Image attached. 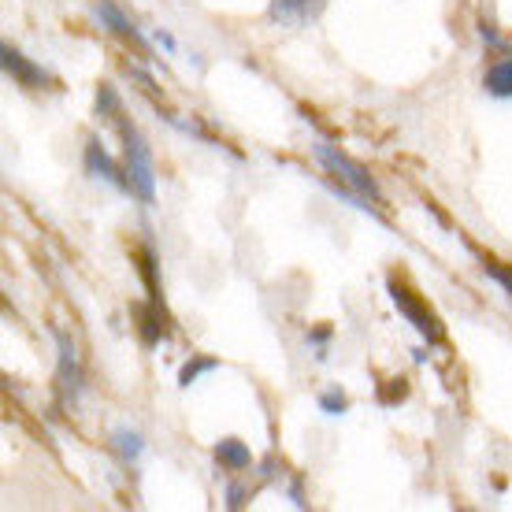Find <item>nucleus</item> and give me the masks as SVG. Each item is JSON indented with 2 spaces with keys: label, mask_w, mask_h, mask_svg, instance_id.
I'll list each match as a JSON object with an SVG mask.
<instances>
[{
  "label": "nucleus",
  "mask_w": 512,
  "mask_h": 512,
  "mask_svg": "<svg viewBox=\"0 0 512 512\" xmlns=\"http://www.w3.org/2000/svg\"><path fill=\"white\" fill-rule=\"evenodd\" d=\"M390 301L401 308V316H405V320H409L412 327H416V331L427 338V342H438V338H442V327H438L435 316H431V312H427V308H423L416 297H409V290H405V286H401L397 279H390Z\"/></svg>",
  "instance_id": "7ed1b4c3"
},
{
  "label": "nucleus",
  "mask_w": 512,
  "mask_h": 512,
  "mask_svg": "<svg viewBox=\"0 0 512 512\" xmlns=\"http://www.w3.org/2000/svg\"><path fill=\"white\" fill-rule=\"evenodd\" d=\"M483 86H487L490 97H498V101H509L512 97V56L505 60H494L487 67V78H483Z\"/></svg>",
  "instance_id": "9d476101"
},
{
  "label": "nucleus",
  "mask_w": 512,
  "mask_h": 512,
  "mask_svg": "<svg viewBox=\"0 0 512 512\" xmlns=\"http://www.w3.org/2000/svg\"><path fill=\"white\" fill-rule=\"evenodd\" d=\"M112 449L119 453L123 464H134L141 457V449H145V438H141L138 431H130V427H116V431H112Z\"/></svg>",
  "instance_id": "9b49d317"
},
{
  "label": "nucleus",
  "mask_w": 512,
  "mask_h": 512,
  "mask_svg": "<svg viewBox=\"0 0 512 512\" xmlns=\"http://www.w3.org/2000/svg\"><path fill=\"white\" fill-rule=\"evenodd\" d=\"M219 368V360L216 357H197V360H190L186 368L179 372V386H190V383H197L205 372H216Z\"/></svg>",
  "instance_id": "f8f14e48"
},
{
  "label": "nucleus",
  "mask_w": 512,
  "mask_h": 512,
  "mask_svg": "<svg viewBox=\"0 0 512 512\" xmlns=\"http://www.w3.org/2000/svg\"><path fill=\"white\" fill-rule=\"evenodd\" d=\"M56 353H60V368H56V379H60V394L75 397L78 386H82V368H78L75 342H71L64 331H56Z\"/></svg>",
  "instance_id": "0eeeda50"
},
{
  "label": "nucleus",
  "mask_w": 512,
  "mask_h": 512,
  "mask_svg": "<svg viewBox=\"0 0 512 512\" xmlns=\"http://www.w3.org/2000/svg\"><path fill=\"white\" fill-rule=\"evenodd\" d=\"M212 453H216V461L223 464V468H231V472H242V468L253 464V453H249V446H245L242 438H219Z\"/></svg>",
  "instance_id": "1a4fd4ad"
},
{
  "label": "nucleus",
  "mask_w": 512,
  "mask_h": 512,
  "mask_svg": "<svg viewBox=\"0 0 512 512\" xmlns=\"http://www.w3.org/2000/svg\"><path fill=\"white\" fill-rule=\"evenodd\" d=\"M86 171H90L93 179H104L112 182V186H119V190L130 193V179H127V167H119L112 156H108V149H104L101 141L90 138V145H86Z\"/></svg>",
  "instance_id": "39448f33"
},
{
  "label": "nucleus",
  "mask_w": 512,
  "mask_h": 512,
  "mask_svg": "<svg viewBox=\"0 0 512 512\" xmlns=\"http://www.w3.org/2000/svg\"><path fill=\"white\" fill-rule=\"evenodd\" d=\"M320 412H327V416H346L349 397L342 394V390H323V394H320Z\"/></svg>",
  "instance_id": "ddd939ff"
},
{
  "label": "nucleus",
  "mask_w": 512,
  "mask_h": 512,
  "mask_svg": "<svg viewBox=\"0 0 512 512\" xmlns=\"http://www.w3.org/2000/svg\"><path fill=\"white\" fill-rule=\"evenodd\" d=\"M119 138H123V164H127L130 193H138L145 205L156 201V167H153V149L141 138V130L130 123L127 116H119Z\"/></svg>",
  "instance_id": "f257e3e1"
},
{
  "label": "nucleus",
  "mask_w": 512,
  "mask_h": 512,
  "mask_svg": "<svg viewBox=\"0 0 512 512\" xmlns=\"http://www.w3.org/2000/svg\"><path fill=\"white\" fill-rule=\"evenodd\" d=\"M483 271H487V275H490L494 282H501V286L509 290V297H512V271H509V268H501L498 260H483Z\"/></svg>",
  "instance_id": "4468645a"
},
{
  "label": "nucleus",
  "mask_w": 512,
  "mask_h": 512,
  "mask_svg": "<svg viewBox=\"0 0 512 512\" xmlns=\"http://www.w3.org/2000/svg\"><path fill=\"white\" fill-rule=\"evenodd\" d=\"M323 8H327V0H271L268 19L282 26H305L320 19Z\"/></svg>",
  "instance_id": "423d86ee"
},
{
  "label": "nucleus",
  "mask_w": 512,
  "mask_h": 512,
  "mask_svg": "<svg viewBox=\"0 0 512 512\" xmlns=\"http://www.w3.org/2000/svg\"><path fill=\"white\" fill-rule=\"evenodd\" d=\"M0 56H4V71H8L19 86H30V90H34V86H41V82H45V71H41L38 64H30L19 49L4 45V52H0Z\"/></svg>",
  "instance_id": "6e6552de"
},
{
  "label": "nucleus",
  "mask_w": 512,
  "mask_h": 512,
  "mask_svg": "<svg viewBox=\"0 0 512 512\" xmlns=\"http://www.w3.org/2000/svg\"><path fill=\"white\" fill-rule=\"evenodd\" d=\"M93 19L104 26V30H112L116 38L130 41V45H138V49H145V38H141V30L127 19V12L119 8L116 0H97L93 4Z\"/></svg>",
  "instance_id": "20e7f679"
},
{
  "label": "nucleus",
  "mask_w": 512,
  "mask_h": 512,
  "mask_svg": "<svg viewBox=\"0 0 512 512\" xmlns=\"http://www.w3.org/2000/svg\"><path fill=\"white\" fill-rule=\"evenodd\" d=\"M312 156H316V164L331 175V179H338L346 190H353V193H360L364 201H372V205H379L383 201V193H379V186H375V179H372V171L368 167H360L353 156H346L342 149H334L331 141H316L312 145Z\"/></svg>",
  "instance_id": "f03ea898"
},
{
  "label": "nucleus",
  "mask_w": 512,
  "mask_h": 512,
  "mask_svg": "<svg viewBox=\"0 0 512 512\" xmlns=\"http://www.w3.org/2000/svg\"><path fill=\"white\" fill-rule=\"evenodd\" d=\"M156 41H160L167 52H175V38H171V34H164V30H160V34H156Z\"/></svg>",
  "instance_id": "2eb2a0df"
}]
</instances>
